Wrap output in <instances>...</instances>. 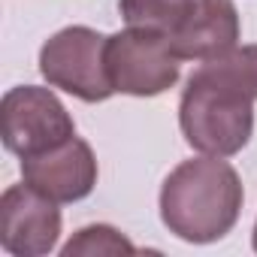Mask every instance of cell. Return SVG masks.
Masks as SVG:
<instances>
[{
    "label": "cell",
    "instance_id": "obj_11",
    "mask_svg": "<svg viewBox=\"0 0 257 257\" xmlns=\"http://www.w3.org/2000/svg\"><path fill=\"white\" fill-rule=\"evenodd\" d=\"M254 251H257V224H254Z\"/></svg>",
    "mask_w": 257,
    "mask_h": 257
},
{
    "label": "cell",
    "instance_id": "obj_2",
    "mask_svg": "<svg viewBox=\"0 0 257 257\" xmlns=\"http://www.w3.org/2000/svg\"><path fill=\"white\" fill-rule=\"evenodd\" d=\"M242 209L236 170L215 155L179 164L161 188V218L185 242L206 245L233 230Z\"/></svg>",
    "mask_w": 257,
    "mask_h": 257
},
{
    "label": "cell",
    "instance_id": "obj_10",
    "mask_svg": "<svg viewBox=\"0 0 257 257\" xmlns=\"http://www.w3.org/2000/svg\"><path fill=\"white\" fill-rule=\"evenodd\" d=\"M134 242L124 239L115 227L109 224H91V227H82L67 245H64V257H79V254H97V257H106V254H134Z\"/></svg>",
    "mask_w": 257,
    "mask_h": 257
},
{
    "label": "cell",
    "instance_id": "obj_9",
    "mask_svg": "<svg viewBox=\"0 0 257 257\" xmlns=\"http://www.w3.org/2000/svg\"><path fill=\"white\" fill-rule=\"evenodd\" d=\"M118 7L131 28L170 34L185 16V10L191 7V0H121Z\"/></svg>",
    "mask_w": 257,
    "mask_h": 257
},
{
    "label": "cell",
    "instance_id": "obj_4",
    "mask_svg": "<svg viewBox=\"0 0 257 257\" xmlns=\"http://www.w3.org/2000/svg\"><path fill=\"white\" fill-rule=\"evenodd\" d=\"M106 67L112 88L131 97H158L179 82L182 58L170 37L146 28H127L106 43Z\"/></svg>",
    "mask_w": 257,
    "mask_h": 257
},
{
    "label": "cell",
    "instance_id": "obj_3",
    "mask_svg": "<svg viewBox=\"0 0 257 257\" xmlns=\"http://www.w3.org/2000/svg\"><path fill=\"white\" fill-rule=\"evenodd\" d=\"M109 37L91 28H64L40 52V73L52 88H61L85 103H100L115 94L106 67Z\"/></svg>",
    "mask_w": 257,
    "mask_h": 257
},
{
    "label": "cell",
    "instance_id": "obj_7",
    "mask_svg": "<svg viewBox=\"0 0 257 257\" xmlns=\"http://www.w3.org/2000/svg\"><path fill=\"white\" fill-rule=\"evenodd\" d=\"M22 176L31 188L55 203L85 200L97 185V161L85 140L73 137L58 149L22 158Z\"/></svg>",
    "mask_w": 257,
    "mask_h": 257
},
{
    "label": "cell",
    "instance_id": "obj_5",
    "mask_svg": "<svg viewBox=\"0 0 257 257\" xmlns=\"http://www.w3.org/2000/svg\"><path fill=\"white\" fill-rule=\"evenodd\" d=\"M0 134L13 155L34 158L73 140L76 124L49 88L19 85L0 103Z\"/></svg>",
    "mask_w": 257,
    "mask_h": 257
},
{
    "label": "cell",
    "instance_id": "obj_6",
    "mask_svg": "<svg viewBox=\"0 0 257 257\" xmlns=\"http://www.w3.org/2000/svg\"><path fill=\"white\" fill-rule=\"evenodd\" d=\"M61 212L58 203L37 188L13 185L0 200V245L16 257H43L58 245Z\"/></svg>",
    "mask_w": 257,
    "mask_h": 257
},
{
    "label": "cell",
    "instance_id": "obj_1",
    "mask_svg": "<svg viewBox=\"0 0 257 257\" xmlns=\"http://www.w3.org/2000/svg\"><path fill=\"white\" fill-rule=\"evenodd\" d=\"M257 46H233L191 73L179 124L191 149L215 158L242 152L254 131Z\"/></svg>",
    "mask_w": 257,
    "mask_h": 257
},
{
    "label": "cell",
    "instance_id": "obj_8",
    "mask_svg": "<svg viewBox=\"0 0 257 257\" xmlns=\"http://www.w3.org/2000/svg\"><path fill=\"white\" fill-rule=\"evenodd\" d=\"M167 37L182 61H212L239 43L236 7L230 0H191V7Z\"/></svg>",
    "mask_w": 257,
    "mask_h": 257
}]
</instances>
